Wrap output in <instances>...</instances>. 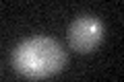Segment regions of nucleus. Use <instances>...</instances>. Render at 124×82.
<instances>
[{
  "label": "nucleus",
  "mask_w": 124,
  "mask_h": 82,
  "mask_svg": "<svg viewBox=\"0 0 124 82\" xmlns=\"http://www.w3.org/2000/svg\"><path fill=\"white\" fill-rule=\"evenodd\" d=\"M103 39V25L93 14H81L70 23L68 29V43L75 51L89 53L101 43Z\"/></svg>",
  "instance_id": "2"
},
{
  "label": "nucleus",
  "mask_w": 124,
  "mask_h": 82,
  "mask_svg": "<svg viewBox=\"0 0 124 82\" xmlns=\"http://www.w3.org/2000/svg\"><path fill=\"white\" fill-rule=\"evenodd\" d=\"M68 62V56L56 39L48 35H33L15 47L13 66L19 74L33 80L58 74Z\"/></svg>",
  "instance_id": "1"
}]
</instances>
